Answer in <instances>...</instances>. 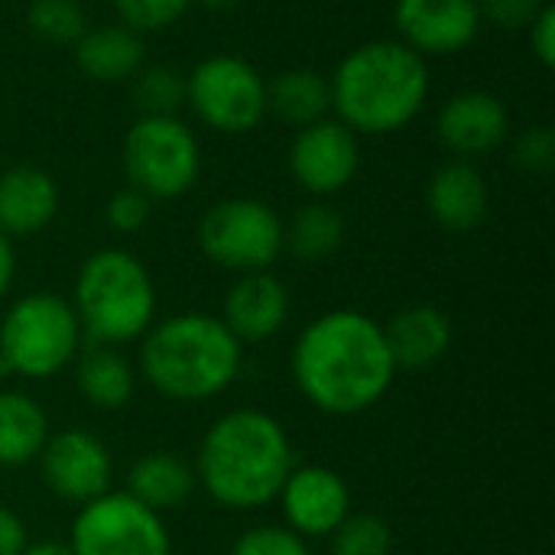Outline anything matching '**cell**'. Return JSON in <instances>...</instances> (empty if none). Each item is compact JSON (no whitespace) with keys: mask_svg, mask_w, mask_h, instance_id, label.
I'll use <instances>...</instances> for the list:
<instances>
[{"mask_svg":"<svg viewBox=\"0 0 555 555\" xmlns=\"http://www.w3.org/2000/svg\"><path fill=\"white\" fill-rule=\"evenodd\" d=\"M397 377L384 325L358 309L312 319L293 348L299 393L328 416H358L384 400Z\"/></svg>","mask_w":555,"mask_h":555,"instance_id":"6da1fadb","label":"cell"},{"mask_svg":"<svg viewBox=\"0 0 555 555\" xmlns=\"http://www.w3.org/2000/svg\"><path fill=\"white\" fill-rule=\"evenodd\" d=\"M293 468L289 436L263 410L224 413L208 426L195 455V481L224 511L267 507Z\"/></svg>","mask_w":555,"mask_h":555,"instance_id":"7a4b0ae2","label":"cell"},{"mask_svg":"<svg viewBox=\"0 0 555 555\" xmlns=\"http://www.w3.org/2000/svg\"><path fill=\"white\" fill-rule=\"evenodd\" d=\"M332 107L354 133L387 137L410 127L429 98V65L400 39L351 49L328 78Z\"/></svg>","mask_w":555,"mask_h":555,"instance_id":"3957f363","label":"cell"},{"mask_svg":"<svg viewBox=\"0 0 555 555\" xmlns=\"http://www.w3.org/2000/svg\"><path fill=\"white\" fill-rule=\"evenodd\" d=\"M244 364V345L218 315L179 312L143 335L140 371L146 384L176 403H205L224 393Z\"/></svg>","mask_w":555,"mask_h":555,"instance_id":"277c9868","label":"cell"},{"mask_svg":"<svg viewBox=\"0 0 555 555\" xmlns=\"http://www.w3.org/2000/svg\"><path fill=\"white\" fill-rule=\"evenodd\" d=\"M72 309L81 332L98 345L140 341L156 322V286L140 257L104 247L78 267Z\"/></svg>","mask_w":555,"mask_h":555,"instance_id":"5b68a950","label":"cell"},{"mask_svg":"<svg viewBox=\"0 0 555 555\" xmlns=\"http://www.w3.org/2000/svg\"><path fill=\"white\" fill-rule=\"evenodd\" d=\"M81 325L59 293H26L0 319V358L16 377L49 380L62 374L81 348Z\"/></svg>","mask_w":555,"mask_h":555,"instance_id":"8992f818","label":"cell"},{"mask_svg":"<svg viewBox=\"0 0 555 555\" xmlns=\"http://www.w3.org/2000/svg\"><path fill=\"white\" fill-rule=\"evenodd\" d=\"M124 172L150 202L182 198L202 172L198 137L176 114L137 117L124 137Z\"/></svg>","mask_w":555,"mask_h":555,"instance_id":"52a82bcc","label":"cell"},{"mask_svg":"<svg viewBox=\"0 0 555 555\" xmlns=\"http://www.w3.org/2000/svg\"><path fill=\"white\" fill-rule=\"evenodd\" d=\"M202 254L231 273L270 270L283 254V218L260 198H224L198 221Z\"/></svg>","mask_w":555,"mask_h":555,"instance_id":"ba28073f","label":"cell"},{"mask_svg":"<svg viewBox=\"0 0 555 555\" xmlns=\"http://www.w3.org/2000/svg\"><path fill=\"white\" fill-rule=\"evenodd\" d=\"M185 101L218 133H250L263 124L267 78L241 55H208L185 75Z\"/></svg>","mask_w":555,"mask_h":555,"instance_id":"9c48e42d","label":"cell"},{"mask_svg":"<svg viewBox=\"0 0 555 555\" xmlns=\"http://www.w3.org/2000/svg\"><path fill=\"white\" fill-rule=\"evenodd\" d=\"M68 550L75 555H172V540L163 514L127 491H107L81 504Z\"/></svg>","mask_w":555,"mask_h":555,"instance_id":"30bf717a","label":"cell"},{"mask_svg":"<svg viewBox=\"0 0 555 555\" xmlns=\"http://www.w3.org/2000/svg\"><path fill=\"white\" fill-rule=\"evenodd\" d=\"M361 166L358 133L348 130L338 117H322L296 130L289 146V172L299 189L309 195H335L348 189Z\"/></svg>","mask_w":555,"mask_h":555,"instance_id":"8fae6325","label":"cell"},{"mask_svg":"<svg viewBox=\"0 0 555 555\" xmlns=\"http://www.w3.org/2000/svg\"><path fill=\"white\" fill-rule=\"evenodd\" d=\"M39 475L46 488L68 504H88L111 491L114 462L107 446L85 433V429H62L49 433L42 452H39Z\"/></svg>","mask_w":555,"mask_h":555,"instance_id":"7c38bea8","label":"cell"},{"mask_svg":"<svg viewBox=\"0 0 555 555\" xmlns=\"http://www.w3.org/2000/svg\"><path fill=\"white\" fill-rule=\"evenodd\" d=\"M393 23L400 42L429 59L468 49L485 20L478 0H397Z\"/></svg>","mask_w":555,"mask_h":555,"instance_id":"4fadbf2b","label":"cell"},{"mask_svg":"<svg viewBox=\"0 0 555 555\" xmlns=\"http://www.w3.org/2000/svg\"><path fill=\"white\" fill-rule=\"evenodd\" d=\"M276 501L283 507L286 527L302 540L332 537L351 514V491L345 478L325 465H296L286 475Z\"/></svg>","mask_w":555,"mask_h":555,"instance_id":"5bb4252c","label":"cell"},{"mask_svg":"<svg viewBox=\"0 0 555 555\" xmlns=\"http://www.w3.org/2000/svg\"><path fill=\"white\" fill-rule=\"evenodd\" d=\"M511 133V111L494 91L468 88L452 94L436 114V137L455 159L494 153Z\"/></svg>","mask_w":555,"mask_h":555,"instance_id":"9a60e30c","label":"cell"},{"mask_svg":"<svg viewBox=\"0 0 555 555\" xmlns=\"http://www.w3.org/2000/svg\"><path fill=\"white\" fill-rule=\"evenodd\" d=\"M426 208L442 231L465 234L485 224L491 208V189L475 163L449 159L433 172L426 185Z\"/></svg>","mask_w":555,"mask_h":555,"instance_id":"2e32d148","label":"cell"},{"mask_svg":"<svg viewBox=\"0 0 555 555\" xmlns=\"http://www.w3.org/2000/svg\"><path fill=\"white\" fill-rule=\"evenodd\" d=\"M286 319H289V293L270 270L241 273L224 296L221 322L241 345L273 338L286 325Z\"/></svg>","mask_w":555,"mask_h":555,"instance_id":"e0dca14e","label":"cell"},{"mask_svg":"<svg viewBox=\"0 0 555 555\" xmlns=\"http://www.w3.org/2000/svg\"><path fill=\"white\" fill-rule=\"evenodd\" d=\"M59 215V185L39 166H13L0 172V231L13 237H33L46 231Z\"/></svg>","mask_w":555,"mask_h":555,"instance_id":"ac0fdd59","label":"cell"},{"mask_svg":"<svg viewBox=\"0 0 555 555\" xmlns=\"http://www.w3.org/2000/svg\"><path fill=\"white\" fill-rule=\"evenodd\" d=\"M384 338L397 371H423L452 348V319L436 306H406L387 325Z\"/></svg>","mask_w":555,"mask_h":555,"instance_id":"d6986e66","label":"cell"},{"mask_svg":"<svg viewBox=\"0 0 555 555\" xmlns=\"http://www.w3.org/2000/svg\"><path fill=\"white\" fill-rule=\"evenodd\" d=\"M143 36L133 33L124 23H107L85 29L75 42V65L85 78L111 85V81H130L143 68Z\"/></svg>","mask_w":555,"mask_h":555,"instance_id":"ffe728a7","label":"cell"},{"mask_svg":"<svg viewBox=\"0 0 555 555\" xmlns=\"http://www.w3.org/2000/svg\"><path fill=\"white\" fill-rule=\"evenodd\" d=\"M195 485V468L172 452H150L127 472V494L156 514L182 507Z\"/></svg>","mask_w":555,"mask_h":555,"instance_id":"44dd1931","label":"cell"},{"mask_svg":"<svg viewBox=\"0 0 555 555\" xmlns=\"http://www.w3.org/2000/svg\"><path fill=\"white\" fill-rule=\"evenodd\" d=\"M46 439V410L23 390H0V468H20L36 462Z\"/></svg>","mask_w":555,"mask_h":555,"instance_id":"7402d4cb","label":"cell"},{"mask_svg":"<svg viewBox=\"0 0 555 555\" xmlns=\"http://www.w3.org/2000/svg\"><path fill=\"white\" fill-rule=\"evenodd\" d=\"M75 387H78L81 400H88L94 410H124L133 400L137 371L120 351L98 345L78 358Z\"/></svg>","mask_w":555,"mask_h":555,"instance_id":"603a6c76","label":"cell"},{"mask_svg":"<svg viewBox=\"0 0 555 555\" xmlns=\"http://www.w3.org/2000/svg\"><path fill=\"white\" fill-rule=\"evenodd\" d=\"M267 111L289 127H309L332 111L328 78L315 68H286L267 81Z\"/></svg>","mask_w":555,"mask_h":555,"instance_id":"cb8c5ba5","label":"cell"},{"mask_svg":"<svg viewBox=\"0 0 555 555\" xmlns=\"http://www.w3.org/2000/svg\"><path fill=\"white\" fill-rule=\"evenodd\" d=\"M341 244H345V218L338 208L325 202L302 205L289 218V224H283V250H289L306 263L328 260Z\"/></svg>","mask_w":555,"mask_h":555,"instance_id":"d4e9b609","label":"cell"},{"mask_svg":"<svg viewBox=\"0 0 555 555\" xmlns=\"http://www.w3.org/2000/svg\"><path fill=\"white\" fill-rule=\"evenodd\" d=\"M130 81L140 117H166L185 104V75L172 65H143Z\"/></svg>","mask_w":555,"mask_h":555,"instance_id":"484cf974","label":"cell"},{"mask_svg":"<svg viewBox=\"0 0 555 555\" xmlns=\"http://www.w3.org/2000/svg\"><path fill=\"white\" fill-rule=\"evenodd\" d=\"M26 23L39 39L59 42V46H65V42L75 46L81 39V33L88 29L85 10L78 0H29Z\"/></svg>","mask_w":555,"mask_h":555,"instance_id":"4316f807","label":"cell"},{"mask_svg":"<svg viewBox=\"0 0 555 555\" xmlns=\"http://www.w3.org/2000/svg\"><path fill=\"white\" fill-rule=\"evenodd\" d=\"M393 533L377 514H348L332 533V555H390Z\"/></svg>","mask_w":555,"mask_h":555,"instance_id":"83f0119b","label":"cell"},{"mask_svg":"<svg viewBox=\"0 0 555 555\" xmlns=\"http://www.w3.org/2000/svg\"><path fill=\"white\" fill-rule=\"evenodd\" d=\"M192 0H114V10L124 26L133 33H159L185 16Z\"/></svg>","mask_w":555,"mask_h":555,"instance_id":"f1b7e54d","label":"cell"},{"mask_svg":"<svg viewBox=\"0 0 555 555\" xmlns=\"http://www.w3.org/2000/svg\"><path fill=\"white\" fill-rule=\"evenodd\" d=\"M231 555H312L309 543L293 533L286 524H263L250 527L247 533L237 537Z\"/></svg>","mask_w":555,"mask_h":555,"instance_id":"f546056e","label":"cell"},{"mask_svg":"<svg viewBox=\"0 0 555 555\" xmlns=\"http://www.w3.org/2000/svg\"><path fill=\"white\" fill-rule=\"evenodd\" d=\"M150 211H153V202L143 195V192H137V189H120V192H114L111 198H107V205H104V221H107V228H114L117 234H133V231H140L146 221H150Z\"/></svg>","mask_w":555,"mask_h":555,"instance_id":"4dcf8cb0","label":"cell"},{"mask_svg":"<svg viewBox=\"0 0 555 555\" xmlns=\"http://www.w3.org/2000/svg\"><path fill=\"white\" fill-rule=\"evenodd\" d=\"M514 163L524 172L543 176L555 166V133L553 127H530L527 133H520V140L514 143Z\"/></svg>","mask_w":555,"mask_h":555,"instance_id":"1f68e13d","label":"cell"},{"mask_svg":"<svg viewBox=\"0 0 555 555\" xmlns=\"http://www.w3.org/2000/svg\"><path fill=\"white\" fill-rule=\"evenodd\" d=\"M481 20H491L501 29H527L546 0H478Z\"/></svg>","mask_w":555,"mask_h":555,"instance_id":"d6a6232c","label":"cell"},{"mask_svg":"<svg viewBox=\"0 0 555 555\" xmlns=\"http://www.w3.org/2000/svg\"><path fill=\"white\" fill-rule=\"evenodd\" d=\"M527 33H530V52L537 55V62H540L543 68H553L555 65V7L553 3H546V7L537 13V20L527 26Z\"/></svg>","mask_w":555,"mask_h":555,"instance_id":"836d02e7","label":"cell"},{"mask_svg":"<svg viewBox=\"0 0 555 555\" xmlns=\"http://www.w3.org/2000/svg\"><path fill=\"white\" fill-rule=\"evenodd\" d=\"M26 546V524L10 507H0V555H23Z\"/></svg>","mask_w":555,"mask_h":555,"instance_id":"e575fe53","label":"cell"},{"mask_svg":"<svg viewBox=\"0 0 555 555\" xmlns=\"http://www.w3.org/2000/svg\"><path fill=\"white\" fill-rule=\"evenodd\" d=\"M13 276H16V250H13V241L0 231V299L10 293Z\"/></svg>","mask_w":555,"mask_h":555,"instance_id":"d590c367","label":"cell"},{"mask_svg":"<svg viewBox=\"0 0 555 555\" xmlns=\"http://www.w3.org/2000/svg\"><path fill=\"white\" fill-rule=\"evenodd\" d=\"M23 555H75V553L68 550V543H52V540H46V543L26 546Z\"/></svg>","mask_w":555,"mask_h":555,"instance_id":"8d00e7d4","label":"cell"},{"mask_svg":"<svg viewBox=\"0 0 555 555\" xmlns=\"http://www.w3.org/2000/svg\"><path fill=\"white\" fill-rule=\"evenodd\" d=\"M195 3H202V7H208V10H231V7H237L241 0H195Z\"/></svg>","mask_w":555,"mask_h":555,"instance_id":"74e56055","label":"cell"}]
</instances>
